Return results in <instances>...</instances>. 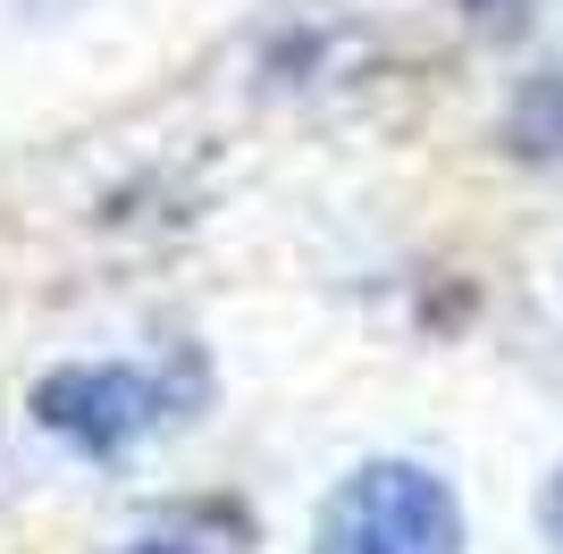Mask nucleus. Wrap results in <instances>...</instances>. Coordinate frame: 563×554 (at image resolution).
<instances>
[{"mask_svg":"<svg viewBox=\"0 0 563 554\" xmlns=\"http://www.w3.org/2000/svg\"><path fill=\"white\" fill-rule=\"evenodd\" d=\"M311 554H463V505L421 462H362L320 505Z\"/></svg>","mask_w":563,"mask_h":554,"instance_id":"nucleus-1","label":"nucleus"},{"mask_svg":"<svg viewBox=\"0 0 563 554\" xmlns=\"http://www.w3.org/2000/svg\"><path fill=\"white\" fill-rule=\"evenodd\" d=\"M34 420L51 437H68L76 454L118 462L152 429L177 420V369H135V362H76L34 378Z\"/></svg>","mask_w":563,"mask_h":554,"instance_id":"nucleus-2","label":"nucleus"},{"mask_svg":"<svg viewBox=\"0 0 563 554\" xmlns=\"http://www.w3.org/2000/svg\"><path fill=\"white\" fill-rule=\"evenodd\" d=\"M126 554H202V546H194V538H135Z\"/></svg>","mask_w":563,"mask_h":554,"instance_id":"nucleus-3","label":"nucleus"},{"mask_svg":"<svg viewBox=\"0 0 563 554\" xmlns=\"http://www.w3.org/2000/svg\"><path fill=\"white\" fill-rule=\"evenodd\" d=\"M547 530H555V546H563V479H555V496H547Z\"/></svg>","mask_w":563,"mask_h":554,"instance_id":"nucleus-4","label":"nucleus"}]
</instances>
